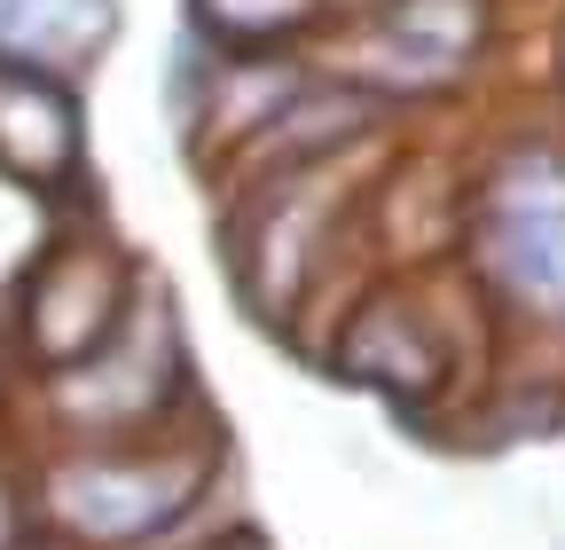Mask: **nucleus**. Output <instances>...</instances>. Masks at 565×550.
Masks as SVG:
<instances>
[{
    "label": "nucleus",
    "instance_id": "obj_1",
    "mask_svg": "<svg viewBox=\"0 0 565 550\" xmlns=\"http://www.w3.org/2000/svg\"><path fill=\"white\" fill-rule=\"evenodd\" d=\"M212 472H221L212 441H173V425H166L141 441L55 448L24 479V504L71 550H150L204 511Z\"/></svg>",
    "mask_w": 565,
    "mask_h": 550
},
{
    "label": "nucleus",
    "instance_id": "obj_2",
    "mask_svg": "<svg viewBox=\"0 0 565 550\" xmlns=\"http://www.w3.org/2000/svg\"><path fill=\"white\" fill-rule=\"evenodd\" d=\"M463 252L487 299L534 330H565V150L511 142L463 204Z\"/></svg>",
    "mask_w": 565,
    "mask_h": 550
},
{
    "label": "nucleus",
    "instance_id": "obj_3",
    "mask_svg": "<svg viewBox=\"0 0 565 550\" xmlns=\"http://www.w3.org/2000/svg\"><path fill=\"white\" fill-rule=\"evenodd\" d=\"M55 385V425L71 433V448L87 441H141V433H166L189 409V355H181V330L158 284H141L126 322L103 338L87 362H71L47 378Z\"/></svg>",
    "mask_w": 565,
    "mask_h": 550
},
{
    "label": "nucleus",
    "instance_id": "obj_4",
    "mask_svg": "<svg viewBox=\"0 0 565 550\" xmlns=\"http://www.w3.org/2000/svg\"><path fill=\"white\" fill-rule=\"evenodd\" d=\"M134 292H141V267L110 244V229H63L17 284V347L55 378L87 362L126 322Z\"/></svg>",
    "mask_w": 565,
    "mask_h": 550
},
{
    "label": "nucleus",
    "instance_id": "obj_5",
    "mask_svg": "<svg viewBox=\"0 0 565 550\" xmlns=\"http://www.w3.org/2000/svg\"><path fill=\"white\" fill-rule=\"evenodd\" d=\"M330 370L353 378V385H377L393 401H440L456 355H448V338L433 330V315L416 307V292L385 284V292H370L362 307L345 315L338 347H330Z\"/></svg>",
    "mask_w": 565,
    "mask_h": 550
},
{
    "label": "nucleus",
    "instance_id": "obj_6",
    "mask_svg": "<svg viewBox=\"0 0 565 550\" xmlns=\"http://www.w3.org/2000/svg\"><path fill=\"white\" fill-rule=\"evenodd\" d=\"M87 166V110L79 80L32 72V63H0V173L63 197Z\"/></svg>",
    "mask_w": 565,
    "mask_h": 550
},
{
    "label": "nucleus",
    "instance_id": "obj_7",
    "mask_svg": "<svg viewBox=\"0 0 565 550\" xmlns=\"http://www.w3.org/2000/svg\"><path fill=\"white\" fill-rule=\"evenodd\" d=\"M118 32V0H0V63L79 80Z\"/></svg>",
    "mask_w": 565,
    "mask_h": 550
},
{
    "label": "nucleus",
    "instance_id": "obj_8",
    "mask_svg": "<svg viewBox=\"0 0 565 550\" xmlns=\"http://www.w3.org/2000/svg\"><path fill=\"white\" fill-rule=\"evenodd\" d=\"M338 24V0H189V40L212 55H299Z\"/></svg>",
    "mask_w": 565,
    "mask_h": 550
},
{
    "label": "nucleus",
    "instance_id": "obj_9",
    "mask_svg": "<svg viewBox=\"0 0 565 550\" xmlns=\"http://www.w3.org/2000/svg\"><path fill=\"white\" fill-rule=\"evenodd\" d=\"M370 24L416 47L424 63H440V72H471L479 47L494 40V0H377Z\"/></svg>",
    "mask_w": 565,
    "mask_h": 550
},
{
    "label": "nucleus",
    "instance_id": "obj_10",
    "mask_svg": "<svg viewBox=\"0 0 565 550\" xmlns=\"http://www.w3.org/2000/svg\"><path fill=\"white\" fill-rule=\"evenodd\" d=\"M32 535V504H24V479L0 472V550H17Z\"/></svg>",
    "mask_w": 565,
    "mask_h": 550
}]
</instances>
